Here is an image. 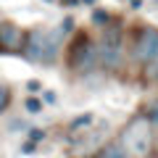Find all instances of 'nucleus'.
<instances>
[{
  "mask_svg": "<svg viewBox=\"0 0 158 158\" xmlns=\"http://www.w3.org/2000/svg\"><path fill=\"white\" fill-rule=\"evenodd\" d=\"M61 37H63L61 27L53 29V32H48V34L34 32L32 37L24 42V53H27V58L32 63H50L53 58H56V50H58Z\"/></svg>",
  "mask_w": 158,
  "mask_h": 158,
  "instance_id": "1",
  "label": "nucleus"
},
{
  "mask_svg": "<svg viewBox=\"0 0 158 158\" xmlns=\"http://www.w3.org/2000/svg\"><path fill=\"white\" fill-rule=\"evenodd\" d=\"M29 90H32V92H37V90H40V82H34V79H32V82H29Z\"/></svg>",
  "mask_w": 158,
  "mask_h": 158,
  "instance_id": "13",
  "label": "nucleus"
},
{
  "mask_svg": "<svg viewBox=\"0 0 158 158\" xmlns=\"http://www.w3.org/2000/svg\"><path fill=\"white\" fill-rule=\"evenodd\" d=\"M129 3H132V8H140L142 6V0H129Z\"/></svg>",
  "mask_w": 158,
  "mask_h": 158,
  "instance_id": "15",
  "label": "nucleus"
},
{
  "mask_svg": "<svg viewBox=\"0 0 158 158\" xmlns=\"http://www.w3.org/2000/svg\"><path fill=\"white\" fill-rule=\"evenodd\" d=\"M103 158H127V150L121 145H111V148H106Z\"/></svg>",
  "mask_w": 158,
  "mask_h": 158,
  "instance_id": "8",
  "label": "nucleus"
},
{
  "mask_svg": "<svg viewBox=\"0 0 158 158\" xmlns=\"http://www.w3.org/2000/svg\"><path fill=\"white\" fill-rule=\"evenodd\" d=\"M92 21H95L98 27H103V24L108 27V21H111V16H108L106 11H95V13H92Z\"/></svg>",
  "mask_w": 158,
  "mask_h": 158,
  "instance_id": "9",
  "label": "nucleus"
},
{
  "mask_svg": "<svg viewBox=\"0 0 158 158\" xmlns=\"http://www.w3.org/2000/svg\"><path fill=\"white\" fill-rule=\"evenodd\" d=\"M8 100H11V90H8V87H0V113L6 111Z\"/></svg>",
  "mask_w": 158,
  "mask_h": 158,
  "instance_id": "10",
  "label": "nucleus"
},
{
  "mask_svg": "<svg viewBox=\"0 0 158 158\" xmlns=\"http://www.w3.org/2000/svg\"><path fill=\"white\" fill-rule=\"evenodd\" d=\"M148 121H153V124H158V103H156V106L150 108V111H148Z\"/></svg>",
  "mask_w": 158,
  "mask_h": 158,
  "instance_id": "12",
  "label": "nucleus"
},
{
  "mask_svg": "<svg viewBox=\"0 0 158 158\" xmlns=\"http://www.w3.org/2000/svg\"><path fill=\"white\" fill-rule=\"evenodd\" d=\"M45 100L48 103H56V92H45Z\"/></svg>",
  "mask_w": 158,
  "mask_h": 158,
  "instance_id": "14",
  "label": "nucleus"
},
{
  "mask_svg": "<svg viewBox=\"0 0 158 158\" xmlns=\"http://www.w3.org/2000/svg\"><path fill=\"white\" fill-rule=\"evenodd\" d=\"M69 58H71V66L77 71H90L98 61V50H95L92 42H87V37H79V42L71 48V56Z\"/></svg>",
  "mask_w": 158,
  "mask_h": 158,
  "instance_id": "4",
  "label": "nucleus"
},
{
  "mask_svg": "<svg viewBox=\"0 0 158 158\" xmlns=\"http://www.w3.org/2000/svg\"><path fill=\"white\" fill-rule=\"evenodd\" d=\"M82 3H87V6H92V3H95V0H82Z\"/></svg>",
  "mask_w": 158,
  "mask_h": 158,
  "instance_id": "16",
  "label": "nucleus"
},
{
  "mask_svg": "<svg viewBox=\"0 0 158 158\" xmlns=\"http://www.w3.org/2000/svg\"><path fill=\"white\" fill-rule=\"evenodd\" d=\"M45 3H53V0H45Z\"/></svg>",
  "mask_w": 158,
  "mask_h": 158,
  "instance_id": "17",
  "label": "nucleus"
},
{
  "mask_svg": "<svg viewBox=\"0 0 158 158\" xmlns=\"http://www.w3.org/2000/svg\"><path fill=\"white\" fill-rule=\"evenodd\" d=\"M118 48H121V29H118V27H106L100 50H113V53H118Z\"/></svg>",
  "mask_w": 158,
  "mask_h": 158,
  "instance_id": "6",
  "label": "nucleus"
},
{
  "mask_svg": "<svg viewBox=\"0 0 158 158\" xmlns=\"http://www.w3.org/2000/svg\"><path fill=\"white\" fill-rule=\"evenodd\" d=\"M135 56L140 58V61L150 63L158 58V29H142L140 34H137V42H135Z\"/></svg>",
  "mask_w": 158,
  "mask_h": 158,
  "instance_id": "5",
  "label": "nucleus"
},
{
  "mask_svg": "<svg viewBox=\"0 0 158 158\" xmlns=\"http://www.w3.org/2000/svg\"><path fill=\"white\" fill-rule=\"evenodd\" d=\"M124 145L135 158H145L150 150V121L148 118H135L124 129Z\"/></svg>",
  "mask_w": 158,
  "mask_h": 158,
  "instance_id": "2",
  "label": "nucleus"
},
{
  "mask_svg": "<svg viewBox=\"0 0 158 158\" xmlns=\"http://www.w3.org/2000/svg\"><path fill=\"white\" fill-rule=\"evenodd\" d=\"M90 121H92V116H90V113H85V116H79L77 121H74V127H71V135H77V132L87 129V127H90Z\"/></svg>",
  "mask_w": 158,
  "mask_h": 158,
  "instance_id": "7",
  "label": "nucleus"
},
{
  "mask_svg": "<svg viewBox=\"0 0 158 158\" xmlns=\"http://www.w3.org/2000/svg\"><path fill=\"white\" fill-rule=\"evenodd\" d=\"M24 32L11 21H0V53H6V56H19L24 50Z\"/></svg>",
  "mask_w": 158,
  "mask_h": 158,
  "instance_id": "3",
  "label": "nucleus"
},
{
  "mask_svg": "<svg viewBox=\"0 0 158 158\" xmlns=\"http://www.w3.org/2000/svg\"><path fill=\"white\" fill-rule=\"evenodd\" d=\"M27 111H29V113H40V111H42V100L29 98V100H27Z\"/></svg>",
  "mask_w": 158,
  "mask_h": 158,
  "instance_id": "11",
  "label": "nucleus"
}]
</instances>
